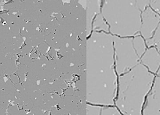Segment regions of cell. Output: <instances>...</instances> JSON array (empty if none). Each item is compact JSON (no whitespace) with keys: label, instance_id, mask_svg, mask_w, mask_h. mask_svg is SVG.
Segmentation results:
<instances>
[{"label":"cell","instance_id":"obj_4","mask_svg":"<svg viewBox=\"0 0 160 115\" xmlns=\"http://www.w3.org/2000/svg\"><path fill=\"white\" fill-rule=\"evenodd\" d=\"M160 22V16L151 8L148 6L142 11L140 32L145 41H148L152 38Z\"/></svg>","mask_w":160,"mask_h":115},{"label":"cell","instance_id":"obj_8","mask_svg":"<svg viewBox=\"0 0 160 115\" xmlns=\"http://www.w3.org/2000/svg\"><path fill=\"white\" fill-rule=\"evenodd\" d=\"M101 110L100 107L88 105L87 110V115H100Z\"/></svg>","mask_w":160,"mask_h":115},{"label":"cell","instance_id":"obj_9","mask_svg":"<svg viewBox=\"0 0 160 115\" xmlns=\"http://www.w3.org/2000/svg\"><path fill=\"white\" fill-rule=\"evenodd\" d=\"M150 4L153 10L160 15V1H150Z\"/></svg>","mask_w":160,"mask_h":115},{"label":"cell","instance_id":"obj_1","mask_svg":"<svg viewBox=\"0 0 160 115\" xmlns=\"http://www.w3.org/2000/svg\"><path fill=\"white\" fill-rule=\"evenodd\" d=\"M155 76L141 63L120 75L116 104L122 114L142 115L146 99Z\"/></svg>","mask_w":160,"mask_h":115},{"label":"cell","instance_id":"obj_7","mask_svg":"<svg viewBox=\"0 0 160 115\" xmlns=\"http://www.w3.org/2000/svg\"><path fill=\"white\" fill-rule=\"evenodd\" d=\"M100 115H123L115 107H107L102 109Z\"/></svg>","mask_w":160,"mask_h":115},{"label":"cell","instance_id":"obj_3","mask_svg":"<svg viewBox=\"0 0 160 115\" xmlns=\"http://www.w3.org/2000/svg\"><path fill=\"white\" fill-rule=\"evenodd\" d=\"M142 115H160V76H155L153 85L146 99Z\"/></svg>","mask_w":160,"mask_h":115},{"label":"cell","instance_id":"obj_6","mask_svg":"<svg viewBox=\"0 0 160 115\" xmlns=\"http://www.w3.org/2000/svg\"><path fill=\"white\" fill-rule=\"evenodd\" d=\"M146 44L149 48L155 47L160 53V22L154 31L152 38L146 41Z\"/></svg>","mask_w":160,"mask_h":115},{"label":"cell","instance_id":"obj_2","mask_svg":"<svg viewBox=\"0 0 160 115\" xmlns=\"http://www.w3.org/2000/svg\"><path fill=\"white\" fill-rule=\"evenodd\" d=\"M120 55L117 61V72L121 75L141 63V59L146 51V44L141 36L120 41Z\"/></svg>","mask_w":160,"mask_h":115},{"label":"cell","instance_id":"obj_5","mask_svg":"<svg viewBox=\"0 0 160 115\" xmlns=\"http://www.w3.org/2000/svg\"><path fill=\"white\" fill-rule=\"evenodd\" d=\"M141 63L156 75L160 67V53L155 47L148 48L142 56Z\"/></svg>","mask_w":160,"mask_h":115},{"label":"cell","instance_id":"obj_10","mask_svg":"<svg viewBox=\"0 0 160 115\" xmlns=\"http://www.w3.org/2000/svg\"><path fill=\"white\" fill-rule=\"evenodd\" d=\"M156 75H158V76H160V67L159 69L158 70Z\"/></svg>","mask_w":160,"mask_h":115}]
</instances>
